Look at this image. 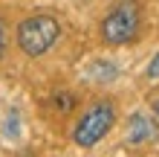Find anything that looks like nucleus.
<instances>
[{"label": "nucleus", "instance_id": "f03ea898", "mask_svg": "<svg viewBox=\"0 0 159 157\" xmlns=\"http://www.w3.org/2000/svg\"><path fill=\"white\" fill-rule=\"evenodd\" d=\"M139 26H142V9H139V3L136 0H119L104 15L98 32H101V41L107 47H121V44L136 41Z\"/></svg>", "mask_w": 159, "mask_h": 157}, {"label": "nucleus", "instance_id": "0eeeda50", "mask_svg": "<svg viewBox=\"0 0 159 157\" xmlns=\"http://www.w3.org/2000/svg\"><path fill=\"white\" fill-rule=\"evenodd\" d=\"M145 76H148V79H159V52L151 58V64H148V70H145Z\"/></svg>", "mask_w": 159, "mask_h": 157}, {"label": "nucleus", "instance_id": "1a4fd4ad", "mask_svg": "<svg viewBox=\"0 0 159 157\" xmlns=\"http://www.w3.org/2000/svg\"><path fill=\"white\" fill-rule=\"evenodd\" d=\"M153 114H156V119H159V99L153 102Z\"/></svg>", "mask_w": 159, "mask_h": 157}, {"label": "nucleus", "instance_id": "7ed1b4c3", "mask_svg": "<svg viewBox=\"0 0 159 157\" xmlns=\"http://www.w3.org/2000/svg\"><path fill=\"white\" fill-rule=\"evenodd\" d=\"M113 125H116V105L110 99H98L72 125V143L81 145V149H93L113 131Z\"/></svg>", "mask_w": 159, "mask_h": 157}, {"label": "nucleus", "instance_id": "39448f33", "mask_svg": "<svg viewBox=\"0 0 159 157\" xmlns=\"http://www.w3.org/2000/svg\"><path fill=\"white\" fill-rule=\"evenodd\" d=\"M87 76L93 81H113L119 76V67L113 61H107V58H98V61H93L90 67H87Z\"/></svg>", "mask_w": 159, "mask_h": 157}, {"label": "nucleus", "instance_id": "423d86ee", "mask_svg": "<svg viewBox=\"0 0 159 157\" xmlns=\"http://www.w3.org/2000/svg\"><path fill=\"white\" fill-rule=\"evenodd\" d=\"M0 128H3V137H6V140L15 143L17 137H20V110H17V108H9L6 114H3Z\"/></svg>", "mask_w": 159, "mask_h": 157}, {"label": "nucleus", "instance_id": "20e7f679", "mask_svg": "<svg viewBox=\"0 0 159 157\" xmlns=\"http://www.w3.org/2000/svg\"><path fill=\"white\" fill-rule=\"evenodd\" d=\"M159 137V122L145 114V110H136V114L127 116V128H125V140L130 145H145V143H153Z\"/></svg>", "mask_w": 159, "mask_h": 157}, {"label": "nucleus", "instance_id": "6e6552de", "mask_svg": "<svg viewBox=\"0 0 159 157\" xmlns=\"http://www.w3.org/2000/svg\"><path fill=\"white\" fill-rule=\"evenodd\" d=\"M3 52H6V26L0 21V58H3Z\"/></svg>", "mask_w": 159, "mask_h": 157}, {"label": "nucleus", "instance_id": "f257e3e1", "mask_svg": "<svg viewBox=\"0 0 159 157\" xmlns=\"http://www.w3.org/2000/svg\"><path fill=\"white\" fill-rule=\"evenodd\" d=\"M58 38H61V23L52 15H43V12L23 17L15 32V41L20 47V52H26L29 58H38V55L49 52Z\"/></svg>", "mask_w": 159, "mask_h": 157}]
</instances>
